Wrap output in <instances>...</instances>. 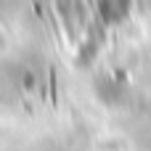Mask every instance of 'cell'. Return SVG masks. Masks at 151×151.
Returning <instances> with one entry per match:
<instances>
[{
	"label": "cell",
	"mask_w": 151,
	"mask_h": 151,
	"mask_svg": "<svg viewBox=\"0 0 151 151\" xmlns=\"http://www.w3.org/2000/svg\"><path fill=\"white\" fill-rule=\"evenodd\" d=\"M133 11V0H96V16L98 24L104 27H114L122 24Z\"/></svg>",
	"instance_id": "2"
},
{
	"label": "cell",
	"mask_w": 151,
	"mask_h": 151,
	"mask_svg": "<svg viewBox=\"0 0 151 151\" xmlns=\"http://www.w3.org/2000/svg\"><path fill=\"white\" fill-rule=\"evenodd\" d=\"M56 11H58V19H61L69 40L77 42L82 37V32L88 29V16H85L82 0H56Z\"/></svg>",
	"instance_id": "1"
}]
</instances>
